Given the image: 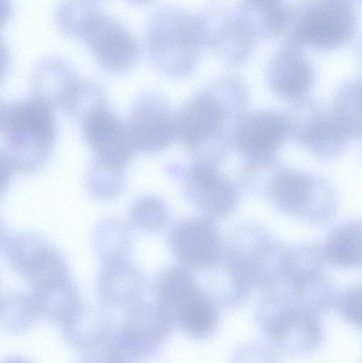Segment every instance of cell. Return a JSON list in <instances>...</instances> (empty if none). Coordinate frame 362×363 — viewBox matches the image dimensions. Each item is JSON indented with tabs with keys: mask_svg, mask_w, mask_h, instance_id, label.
<instances>
[{
	"mask_svg": "<svg viewBox=\"0 0 362 363\" xmlns=\"http://www.w3.org/2000/svg\"><path fill=\"white\" fill-rule=\"evenodd\" d=\"M256 316L266 338L288 355L310 353L323 341L324 329L321 315L294 300L265 303Z\"/></svg>",
	"mask_w": 362,
	"mask_h": 363,
	"instance_id": "obj_4",
	"label": "cell"
},
{
	"mask_svg": "<svg viewBox=\"0 0 362 363\" xmlns=\"http://www.w3.org/2000/svg\"><path fill=\"white\" fill-rule=\"evenodd\" d=\"M0 132L14 171L30 173L40 168L52 151L57 135L53 109L33 96L4 100Z\"/></svg>",
	"mask_w": 362,
	"mask_h": 363,
	"instance_id": "obj_1",
	"label": "cell"
},
{
	"mask_svg": "<svg viewBox=\"0 0 362 363\" xmlns=\"http://www.w3.org/2000/svg\"><path fill=\"white\" fill-rule=\"evenodd\" d=\"M110 317L96 308L79 311L62 324L65 340L76 349L86 352L103 344L113 332Z\"/></svg>",
	"mask_w": 362,
	"mask_h": 363,
	"instance_id": "obj_17",
	"label": "cell"
},
{
	"mask_svg": "<svg viewBox=\"0 0 362 363\" xmlns=\"http://www.w3.org/2000/svg\"><path fill=\"white\" fill-rule=\"evenodd\" d=\"M131 220L142 230L157 232L169 223V213L165 203L160 199L145 196L134 203L131 208Z\"/></svg>",
	"mask_w": 362,
	"mask_h": 363,
	"instance_id": "obj_24",
	"label": "cell"
},
{
	"mask_svg": "<svg viewBox=\"0 0 362 363\" xmlns=\"http://www.w3.org/2000/svg\"><path fill=\"white\" fill-rule=\"evenodd\" d=\"M271 195L278 206L289 211L303 208L309 198L310 184L303 175L285 172L278 176L271 185Z\"/></svg>",
	"mask_w": 362,
	"mask_h": 363,
	"instance_id": "obj_22",
	"label": "cell"
},
{
	"mask_svg": "<svg viewBox=\"0 0 362 363\" xmlns=\"http://www.w3.org/2000/svg\"><path fill=\"white\" fill-rule=\"evenodd\" d=\"M127 127L137 152H159L176 138L175 114L166 100L153 92L138 98Z\"/></svg>",
	"mask_w": 362,
	"mask_h": 363,
	"instance_id": "obj_7",
	"label": "cell"
},
{
	"mask_svg": "<svg viewBox=\"0 0 362 363\" xmlns=\"http://www.w3.org/2000/svg\"><path fill=\"white\" fill-rule=\"evenodd\" d=\"M79 79L62 57H45L35 65L32 74V96L52 109L63 108Z\"/></svg>",
	"mask_w": 362,
	"mask_h": 363,
	"instance_id": "obj_14",
	"label": "cell"
},
{
	"mask_svg": "<svg viewBox=\"0 0 362 363\" xmlns=\"http://www.w3.org/2000/svg\"><path fill=\"white\" fill-rule=\"evenodd\" d=\"M354 28V14L345 1H325L309 9L298 28L299 38L317 46H332L348 40Z\"/></svg>",
	"mask_w": 362,
	"mask_h": 363,
	"instance_id": "obj_9",
	"label": "cell"
},
{
	"mask_svg": "<svg viewBox=\"0 0 362 363\" xmlns=\"http://www.w3.org/2000/svg\"><path fill=\"white\" fill-rule=\"evenodd\" d=\"M220 104L208 94L197 95L185 102L175 114L176 138L191 152L214 138L224 123Z\"/></svg>",
	"mask_w": 362,
	"mask_h": 363,
	"instance_id": "obj_10",
	"label": "cell"
},
{
	"mask_svg": "<svg viewBox=\"0 0 362 363\" xmlns=\"http://www.w3.org/2000/svg\"><path fill=\"white\" fill-rule=\"evenodd\" d=\"M197 23L187 11L173 7L162 8L152 16L147 45L153 63L162 72L178 77L191 70L200 37Z\"/></svg>",
	"mask_w": 362,
	"mask_h": 363,
	"instance_id": "obj_3",
	"label": "cell"
},
{
	"mask_svg": "<svg viewBox=\"0 0 362 363\" xmlns=\"http://www.w3.org/2000/svg\"><path fill=\"white\" fill-rule=\"evenodd\" d=\"M124 172L118 170L94 160L90 167L88 182L92 193L101 199L115 196L121 190Z\"/></svg>",
	"mask_w": 362,
	"mask_h": 363,
	"instance_id": "obj_25",
	"label": "cell"
},
{
	"mask_svg": "<svg viewBox=\"0 0 362 363\" xmlns=\"http://www.w3.org/2000/svg\"><path fill=\"white\" fill-rule=\"evenodd\" d=\"M11 60L9 47L1 35H0V81L8 72Z\"/></svg>",
	"mask_w": 362,
	"mask_h": 363,
	"instance_id": "obj_29",
	"label": "cell"
},
{
	"mask_svg": "<svg viewBox=\"0 0 362 363\" xmlns=\"http://www.w3.org/2000/svg\"><path fill=\"white\" fill-rule=\"evenodd\" d=\"M4 249L11 267L33 288L69 279L68 267L62 254L37 233H20L9 239Z\"/></svg>",
	"mask_w": 362,
	"mask_h": 363,
	"instance_id": "obj_5",
	"label": "cell"
},
{
	"mask_svg": "<svg viewBox=\"0 0 362 363\" xmlns=\"http://www.w3.org/2000/svg\"><path fill=\"white\" fill-rule=\"evenodd\" d=\"M11 10L12 6L9 1L0 0V28L9 20Z\"/></svg>",
	"mask_w": 362,
	"mask_h": 363,
	"instance_id": "obj_31",
	"label": "cell"
},
{
	"mask_svg": "<svg viewBox=\"0 0 362 363\" xmlns=\"http://www.w3.org/2000/svg\"><path fill=\"white\" fill-rule=\"evenodd\" d=\"M79 363H110L104 355L101 345L86 352V355Z\"/></svg>",
	"mask_w": 362,
	"mask_h": 363,
	"instance_id": "obj_30",
	"label": "cell"
},
{
	"mask_svg": "<svg viewBox=\"0 0 362 363\" xmlns=\"http://www.w3.org/2000/svg\"><path fill=\"white\" fill-rule=\"evenodd\" d=\"M36 315L29 293H12L0 297V323L7 330L20 333L27 330Z\"/></svg>",
	"mask_w": 362,
	"mask_h": 363,
	"instance_id": "obj_23",
	"label": "cell"
},
{
	"mask_svg": "<svg viewBox=\"0 0 362 363\" xmlns=\"http://www.w3.org/2000/svg\"><path fill=\"white\" fill-rule=\"evenodd\" d=\"M326 253L331 262L340 266L353 267L361 264V224L351 223L336 230L327 241Z\"/></svg>",
	"mask_w": 362,
	"mask_h": 363,
	"instance_id": "obj_21",
	"label": "cell"
},
{
	"mask_svg": "<svg viewBox=\"0 0 362 363\" xmlns=\"http://www.w3.org/2000/svg\"><path fill=\"white\" fill-rule=\"evenodd\" d=\"M272 68L273 84L283 94H299L310 82L312 73L308 63L303 57L294 52L280 55Z\"/></svg>",
	"mask_w": 362,
	"mask_h": 363,
	"instance_id": "obj_20",
	"label": "cell"
},
{
	"mask_svg": "<svg viewBox=\"0 0 362 363\" xmlns=\"http://www.w3.org/2000/svg\"><path fill=\"white\" fill-rule=\"evenodd\" d=\"M37 315L62 325L81 307L79 292L69 279L33 288L29 293Z\"/></svg>",
	"mask_w": 362,
	"mask_h": 363,
	"instance_id": "obj_18",
	"label": "cell"
},
{
	"mask_svg": "<svg viewBox=\"0 0 362 363\" xmlns=\"http://www.w3.org/2000/svg\"><path fill=\"white\" fill-rule=\"evenodd\" d=\"M9 240L7 230L4 220L0 218V251L5 248Z\"/></svg>",
	"mask_w": 362,
	"mask_h": 363,
	"instance_id": "obj_32",
	"label": "cell"
},
{
	"mask_svg": "<svg viewBox=\"0 0 362 363\" xmlns=\"http://www.w3.org/2000/svg\"><path fill=\"white\" fill-rule=\"evenodd\" d=\"M57 21L63 31L83 40L106 71L121 73L136 64L140 50L132 34L91 2H62Z\"/></svg>",
	"mask_w": 362,
	"mask_h": 363,
	"instance_id": "obj_2",
	"label": "cell"
},
{
	"mask_svg": "<svg viewBox=\"0 0 362 363\" xmlns=\"http://www.w3.org/2000/svg\"><path fill=\"white\" fill-rule=\"evenodd\" d=\"M82 135L94 150V160L124 171L137 150L128 127L106 105L88 113L81 121Z\"/></svg>",
	"mask_w": 362,
	"mask_h": 363,
	"instance_id": "obj_6",
	"label": "cell"
},
{
	"mask_svg": "<svg viewBox=\"0 0 362 363\" xmlns=\"http://www.w3.org/2000/svg\"><path fill=\"white\" fill-rule=\"evenodd\" d=\"M336 308L339 315L349 323L361 327L362 323V293L360 286L344 291L339 298Z\"/></svg>",
	"mask_w": 362,
	"mask_h": 363,
	"instance_id": "obj_26",
	"label": "cell"
},
{
	"mask_svg": "<svg viewBox=\"0 0 362 363\" xmlns=\"http://www.w3.org/2000/svg\"><path fill=\"white\" fill-rule=\"evenodd\" d=\"M13 171L4 147L0 145V199L9 186Z\"/></svg>",
	"mask_w": 362,
	"mask_h": 363,
	"instance_id": "obj_28",
	"label": "cell"
},
{
	"mask_svg": "<svg viewBox=\"0 0 362 363\" xmlns=\"http://www.w3.org/2000/svg\"><path fill=\"white\" fill-rule=\"evenodd\" d=\"M175 327L169 313L153 301L137 302L128 308L120 328L150 357L168 340Z\"/></svg>",
	"mask_w": 362,
	"mask_h": 363,
	"instance_id": "obj_11",
	"label": "cell"
},
{
	"mask_svg": "<svg viewBox=\"0 0 362 363\" xmlns=\"http://www.w3.org/2000/svg\"><path fill=\"white\" fill-rule=\"evenodd\" d=\"M171 316L176 327L193 339L210 337L219 324L216 303L199 287L175 307Z\"/></svg>",
	"mask_w": 362,
	"mask_h": 363,
	"instance_id": "obj_16",
	"label": "cell"
},
{
	"mask_svg": "<svg viewBox=\"0 0 362 363\" xmlns=\"http://www.w3.org/2000/svg\"><path fill=\"white\" fill-rule=\"evenodd\" d=\"M198 287L189 269L171 266L161 271L154 279V301L171 315L178 303Z\"/></svg>",
	"mask_w": 362,
	"mask_h": 363,
	"instance_id": "obj_19",
	"label": "cell"
},
{
	"mask_svg": "<svg viewBox=\"0 0 362 363\" xmlns=\"http://www.w3.org/2000/svg\"><path fill=\"white\" fill-rule=\"evenodd\" d=\"M231 363H278L275 352L259 342L243 344L234 353Z\"/></svg>",
	"mask_w": 362,
	"mask_h": 363,
	"instance_id": "obj_27",
	"label": "cell"
},
{
	"mask_svg": "<svg viewBox=\"0 0 362 363\" xmlns=\"http://www.w3.org/2000/svg\"><path fill=\"white\" fill-rule=\"evenodd\" d=\"M1 363H30L26 359L21 358V357H10L4 361H3Z\"/></svg>",
	"mask_w": 362,
	"mask_h": 363,
	"instance_id": "obj_33",
	"label": "cell"
},
{
	"mask_svg": "<svg viewBox=\"0 0 362 363\" xmlns=\"http://www.w3.org/2000/svg\"><path fill=\"white\" fill-rule=\"evenodd\" d=\"M168 242L174 255L188 269L209 267L219 252L215 228L201 218H186L174 224L169 231Z\"/></svg>",
	"mask_w": 362,
	"mask_h": 363,
	"instance_id": "obj_8",
	"label": "cell"
},
{
	"mask_svg": "<svg viewBox=\"0 0 362 363\" xmlns=\"http://www.w3.org/2000/svg\"><path fill=\"white\" fill-rule=\"evenodd\" d=\"M143 290L142 277L125 254L104 259L98 292L106 305L129 308L139 302Z\"/></svg>",
	"mask_w": 362,
	"mask_h": 363,
	"instance_id": "obj_13",
	"label": "cell"
},
{
	"mask_svg": "<svg viewBox=\"0 0 362 363\" xmlns=\"http://www.w3.org/2000/svg\"><path fill=\"white\" fill-rule=\"evenodd\" d=\"M184 191L188 200L211 216H222L233 206L230 184L209 167L195 163L184 172Z\"/></svg>",
	"mask_w": 362,
	"mask_h": 363,
	"instance_id": "obj_12",
	"label": "cell"
},
{
	"mask_svg": "<svg viewBox=\"0 0 362 363\" xmlns=\"http://www.w3.org/2000/svg\"><path fill=\"white\" fill-rule=\"evenodd\" d=\"M287 123L278 113L261 111L247 115L239 123L236 142L239 148L251 155L268 152L281 142Z\"/></svg>",
	"mask_w": 362,
	"mask_h": 363,
	"instance_id": "obj_15",
	"label": "cell"
}]
</instances>
